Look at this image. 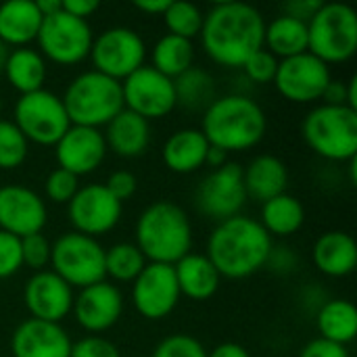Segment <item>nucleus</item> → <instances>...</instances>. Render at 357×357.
I'll use <instances>...</instances> for the list:
<instances>
[{"label": "nucleus", "mask_w": 357, "mask_h": 357, "mask_svg": "<svg viewBox=\"0 0 357 357\" xmlns=\"http://www.w3.org/2000/svg\"><path fill=\"white\" fill-rule=\"evenodd\" d=\"M245 203L247 192L243 184V167L232 161L218 169H211L201 180L195 192L197 209L218 224L234 215H241Z\"/></svg>", "instance_id": "12"}, {"label": "nucleus", "mask_w": 357, "mask_h": 357, "mask_svg": "<svg viewBox=\"0 0 357 357\" xmlns=\"http://www.w3.org/2000/svg\"><path fill=\"white\" fill-rule=\"evenodd\" d=\"M73 289L54 272H36L23 291V301L33 320L61 324L73 310Z\"/></svg>", "instance_id": "18"}, {"label": "nucleus", "mask_w": 357, "mask_h": 357, "mask_svg": "<svg viewBox=\"0 0 357 357\" xmlns=\"http://www.w3.org/2000/svg\"><path fill=\"white\" fill-rule=\"evenodd\" d=\"M123 109L151 119L167 117L176 107V90L174 79L165 77L151 65H142L132 75L121 82Z\"/></svg>", "instance_id": "13"}, {"label": "nucleus", "mask_w": 357, "mask_h": 357, "mask_svg": "<svg viewBox=\"0 0 357 357\" xmlns=\"http://www.w3.org/2000/svg\"><path fill=\"white\" fill-rule=\"evenodd\" d=\"M174 90H176V102L195 111L197 109L205 111L218 98L213 77L205 69L195 65L174 79Z\"/></svg>", "instance_id": "33"}, {"label": "nucleus", "mask_w": 357, "mask_h": 357, "mask_svg": "<svg viewBox=\"0 0 357 357\" xmlns=\"http://www.w3.org/2000/svg\"><path fill=\"white\" fill-rule=\"evenodd\" d=\"M151 357H207L203 343L190 335H172L163 339Z\"/></svg>", "instance_id": "37"}, {"label": "nucleus", "mask_w": 357, "mask_h": 357, "mask_svg": "<svg viewBox=\"0 0 357 357\" xmlns=\"http://www.w3.org/2000/svg\"><path fill=\"white\" fill-rule=\"evenodd\" d=\"M42 17H50L61 10V0H33Z\"/></svg>", "instance_id": "51"}, {"label": "nucleus", "mask_w": 357, "mask_h": 357, "mask_svg": "<svg viewBox=\"0 0 357 357\" xmlns=\"http://www.w3.org/2000/svg\"><path fill=\"white\" fill-rule=\"evenodd\" d=\"M174 274L178 280L180 295L192 301H207L211 299L222 282L220 272L201 253H188L174 266Z\"/></svg>", "instance_id": "27"}, {"label": "nucleus", "mask_w": 357, "mask_h": 357, "mask_svg": "<svg viewBox=\"0 0 357 357\" xmlns=\"http://www.w3.org/2000/svg\"><path fill=\"white\" fill-rule=\"evenodd\" d=\"M264 15L245 2H220L203 19L201 44L207 56L230 69H238L245 61L264 48Z\"/></svg>", "instance_id": "1"}, {"label": "nucleus", "mask_w": 357, "mask_h": 357, "mask_svg": "<svg viewBox=\"0 0 357 357\" xmlns=\"http://www.w3.org/2000/svg\"><path fill=\"white\" fill-rule=\"evenodd\" d=\"M299 357H349V351L345 345H337L326 339H314L301 349Z\"/></svg>", "instance_id": "44"}, {"label": "nucleus", "mask_w": 357, "mask_h": 357, "mask_svg": "<svg viewBox=\"0 0 357 357\" xmlns=\"http://www.w3.org/2000/svg\"><path fill=\"white\" fill-rule=\"evenodd\" d=\"M307 23L293 19L289 15H280L274 21L266 23L264 29V48L272 52L278 61L291 59L307 52Z\"/></svg>", "instance_id": "28"}, {"label": "nucleus", "mask_w": 357, "mask_h": 357, "mask_svg": "<svg viewBox=\"0 0 357 357\" xmlns=\"http://www.w3.org/2000/svg\"><path fill=\"white\" fill-rule=\"evenodd\" d=\"M50 266L61 280L71 289H86L107 280L105 247L79 232H65L50 243Z\"/></svg>", "instance_id": "8"}, {"label": "nucleus", "mask_w": 357, "mask_h": 357, "mask_svg": "<svg viewBox=\"0 0 357 357\" xmlns=\"http://www.w3.org/2000/svg\"><path fill=\"white\" fill-rule=\"evenodd\" d=\"M161 17L165 21L167 33H172V36H178V38H184L190 42L201 36L205 15L201 13V8L197 4L182 2V0L169 2L167 10Z\"/></svg>", "instance_id": "35"}, {"label": "nucleus", "mask_w": 357, "mask_h": 357, "mask_svg": "<svg viewBox=\"0 0 357 357\" xmlns=\"http://www.w3.org/2000/svg\"><path fill=\"white\" fill-rule=\"evenodd\" d=\"M146 264L134 243H117L105 249V276L115 282H134Z\"/></svg>", "instance_id": "34"}, {"label": "nucleus", "mask_w": 357, "mask_h": 357, "mask_svg": "<svg viewBox=\"0 0 357 357\" xmlns=\"http://www.w3.org/2000/svg\"><path fill=\"white\" fill-rule=\"evenodd\" d=\"M105 188L123 205L128 199H132V197L136 195V190H138V180H136V176H134L132 172H128V169H117V172H113V174L109 176Z\"/></svg>", "instance_id": "43"}, {"label": "nucleus", "mask_w": 357, "mask_h": 357, "mask_svg": "<svg viewBox=\"0 0 357 357\" xmlns=\"http://www.w3.org/2000/svg\"><path fill=\"white\" fill-rule=\"evenodd\" d=\"M13 123L27 142L40 146H54L71 128L61 96L50 90L21 94L13 109Z\"/></svg>", "instance_id": "9"}, {"label": "nucleus", "mask_w": 357, "mask_h": 357, "mask_svg": "<svg viewBox=\"0 0 357 357\" xmlns=\"http://www.w3.org/2000/svg\"><path fill=\"white\" fill-rule=\"evenodd\" d=\"M303 222H305L303 203L289 192L278 195L261 205L259 224L272 238L274 236H291V234L299 232Z\"/></svg>", "instance_id": "31"}, {"label": "nucleus", "mask_w": 357, "mask_h": 357, "mask_svg": "<svg viewBox=\"0 0 357 357\" xmlns=\"http://www.w3.org/2000/svg\"><path fill=\"white\" fill-rule=\"evenodd\" d=\"M172 0H134V6L146 15H163Z\"/></svg>", "instance_id": "49"}, {"label": "nucleus", "mask_w": 357, "mask_h": 357, "mask_svg": "<svg viewBox=\"0 0 357 357\" xmlns=\"http://www.w3.org/2000/svg\"><path fill=\"white\" fill-rule=\"evenodd\" d=\"M54 155L61 169L79 178L102 165L107 157V142L100 130L71 126L54 144Z\"/></svg>", "instance_id": "19"}, {"label": "nucleus", "mask_w": 357, "mask_h": 357, "mask_svg": "<svg viewBox=\"0 0 357 357\" xmlns=\"http://www.w3.org/2000/svg\"><path fill=\"white\" fill-rule=\"evenodd\" d=\"M151 61H153L151 67H155L165 77L176 79L192 67L195 46L190 40L165 33L163 38H159L155 42V46L151 50Z\"/></svg>", "instance_id": "32"}, {"label": "nucleus", "mask_w": 357, "mask_h": 357, "mask_svg": "<svg viewBox=\"0 0 357 357\" xmlns=\"http://www.w3.org/2000/svg\"><path fill=\"white\" fill-rule=\"evenodd\" d=\"M71 312L84 331L98 335L117 324L123 314V297L115 284L102 280L82 289L73 299Z\"/></svg>", "instance_id": "20"}, {"label": "nucleus", "mask_w": 357, "mask_h": 357, "mask_svg": "<svg viewBox=\"0 0 357 357\" xmlns=\"http://www.w3.org/2000/svg\"><path fill=\"white\" fill-rule=\"evenodd\" d=\"M8 79V84L19 94L38 92L44 88L46 79V61L44 56L33 48H13L6 61V67L2 71Z\"/></svg>", "instance_id": "29"}, {"label": "nucleus", "mask_w": 357, "mask_h": 357, "mask_svg": "<svg viewBox=\"0 0 357 357\" xmlns=\"http://www.w3.org/2000/svg\"><path fill=\"white\" fill-rule=\"evenodd\" d=\"M0 109H2V102H0Z\"/></svg>", "instance_id": "54"}, {"label": "nucleus", "mask_w": 357, "mask_h": 357, "mask_svg": "<svg viewBox=\"0 0 357 357\" xmlns=\"http://www.w3.org/2000/svg\"><path fill=\"white\" fill-rule=\"evenodd\" d=\"M21 268V238L0 230V280L15 276Z\"/></svg>", "instance_id": "41"}, {"label": "nucleus", "mask_w": 357, "mask_h": 357, "mask_svg": "<svg viewBox=\"0 0 357 357\" xmlns=\"http://www.w3.org/2000/svg\"><path fill=\"white\" fill-rule=\"evenodd\" d=\"M42 15L33 0H10L0 6V42L23 48L38 38Z\"/></svg>", "instance_id": "26"}, {"label": "nucleus", "mask_w": 357, "mask_h": 357, "mask_svg": "<svg viewBox=\"0 0 357 357\" xmlns=\"http://www.w3.org/2000/svg\"><path fill=\"white\" fill-rule=\"evenodd\" d=\"M149 264L176 266L190 253L192 224L186 211L169 201L151 203L136 222L134 243Z\"/></svg>", "instance_id": "4"}, {"label": "nucleus", "mask_w": 357, "mask_h": 357, "mask_svg": "<svg viewBox=\"0 0 357 357\" xmlns=\"http://www.w3.org/2000/svg\"><path fill=\"white\" fill-rule=\"evenodd\" d=\"M71 339L61 324L25 320L17 326L10 339L13 357H69Z\"/></svg>", "instance_id": "21"}, {"label": "nucleus", "mask_w": 357, "mask_h": 357, "mask_svg": "<svg viewBox=\"0 0 357 357\" xmlns=\"http://www.w3.org/2000/svg\"><path fill=\"white\" fill-rule=\"evenodd\" d=\"M307 52L322 63L339 65L357 50V13L343 2H324L307 23Z\"/></svg>", "instance_id": "7"}, {"label": "nucleus", "mask_w": 357, "mask_h": 357, "mask_svg": "<svg viewBox=\"0 0 357 357\" xmlns=\"http://www.w3.org/2000/svg\"><path fill=\"white\" fill-rule=\"evenodd\" d=\"M98 6H100L98 0H63L61 2V8L67 15L84 19V21H88V17H92L98 10Z\"/></svg>", "instance_id": "46"}, {"label": "nucleus", "mask_w": 357, "mask_h": 357, "mask_svg": "<svg viewBox=\"0 0 357 357\" xmlns=\"http://www.w3.org/2000/svg\"><path fill=\"white\" fill-rule=\"evenodd\" d=\"M316 324L320 331V339L347 347L357 335L356 305L347 299H331L320 307Z\"/></svg>", "instance_id": "30"}, {"label": "nucleus", "mask_w": 357, "mask_h": 357, "mask_svg": "<svg viewBox=\"0 0 357 357\" xmlns=\"http://www.w3.org/2000/svg\"><path fill=\"white\" fill-rule=\"evenodd\" d=\"M274 253L272 236L247 215L220 222L207 241V259L222 278L241 280L259 272Z\"/></svg>", "instance_id": "2"}, {"label": "nucleus", "mask_w": 357, "mask_h": 357, "mask_svg": "<svg viewBox=\"0 0 357 357\" xmlns=\"http://www.w3.org/2000/svg\"><path fill=\"white\" fill-rule=\"evenodd\" d=\"M90 59L94 71L111 79L123 82L128 75H132L136 69L144 65L146 44L140 38V33L130 27H109L102 33L94 36Z\"/></svg>", "instance_id": "11"}, {"label": "nucleus", "mask_w": 357, "mask_h": 357, "mask_svg": "<svg viewBox=\"0 0 357 357\" xmlns=\"http://www.w3.org/2000/svg\"><path fill=\"white\" fill-rule=\"evenodd\" d=\"M314 266L318 272L331 276V278H343L349 276L357 266V245L351 234L341 230L324 232L312 251Z\"/></svg>", "instance_id": "24"}, {"label": "nucleus", "mask_w": 357, "mask_h": 357, "mask_svg": "<svg viewBox=\"0 0 357 357\" xmlns=\"http://www.w3.org/2000/svg\"><path fill=\"white\" fill-rule=\"evenodd\" d=\"M44 190L52 203H69L75 197V192L79 190V178L56 167L48 174V178L44 182Z\"/></svg>", "instance_id": "38"}, {"label": "nucleus", "mask_w": 357, "mask_h": 357, "mask_svg": "<svg viewBox=\"0 0 357 357\" xmlns=\"http://www.w3.org/2000/svg\"><path fill=\"white\" fill-rule=\"evenodd\" d=\"M307 146L328 161H351L357 157V111L341 105H318L303 123Z\"/></svg>", "instance_id": "6"}, {"label": "nucleus", "mask_w": 357, "mask_h": 357, "mask_svg": "<svg viewBox=\"0 0 357 357\" xmlns=\"http://www.w3.org/2000/svg\"><path fill=\"white\" fill-rule=\"evenodd\" d=\"M48 222L46 203L27 186H0V230L17 238L38 234Z\"/></svg>", "instance_id": "17"}, {"label": "nucleus", "mask_w": 357, "mask_h": 357, "mask_svg": "<svg viewBox=\"0 0 357 357\" xmlns=\"http://www.w3.org/2000/svg\"><path fill=\"white\" fill-rule=\"evenodd\" d=\"M243 184L247 199L264 205L266 201L287 192L289 169L282 159L274 155H259L243 169Z\"/></svg>", "instance_id": "23"}, {"label": "nucleus", "mask_w": 357, "mask_h": 357, "mask_svg": "<svg viewBox=\"0 0 357 357\" xmlns=\"http://www.w3.org/2000/svg\"><path fill=\"white\" fill-rule=\"evenodd\" d=\"M105 128L107 132L102 136L107 149H111L117 157L136 159L144 155L151 144V123L128 109L119 111Z\"/></svg>", "instance_id": "22"}, {"label": "nucleus", "mask_w": 357, "mask_h": 357, "mask_svg": "<svg viewBox=\"0 0 357 357\" xmlns=\"http://www.w3.org/2000/svg\"><path fill=\"white\" fill-rule=\"evenodd\" d=\"M71 126L100 130L119 111H123L121 82L111 79L94 69L73 77L61 96Z\"/></svg>", "instance_id": "5"}, {"label": "nucleus", "mask_w": 357, "mask_h": 357, "mask_svg": "<svg viewBox=\"0 0 357 357\" xmlns=\"http://www.w3.org/2000/svg\"><path fill=\"white\" fill-rule=\"evenodd\" d=\"M268 130L264 109L249 96H218L203 113L201 132L211 146L224 153H241L257 146Z\"/></svg>", "instance_id": "3"}, {"label": "nucleus", "mask_w": 357, "mask_h": 357, "mask_svg": "<svg viewBox=\"0 0 357 357\" xmlns=\"http://www.w3.org/2000/svg\"><path fill=\"white\" fill-rule=\"evenodd\" d=\"M207 357H251V354L238 343H222V345L213 347L207 354Z\"/></svg>", "instance_id": "48"}, {"label": "nucleus", "mask_w": 357, "mask_h": 357, "mask_svg": "<svg viewBox=\"0 0 357 357\" xmlns=\"http://www.w3.org/2000/svg\"><path fill=\"white\" fill-rule=\"evenodd\" d=\"M10 50H13V48H8L4 42H0V73H2V71H4V67H6V61H8Z\"/></svg>", "instance_id": "53"}, {"label": "nucleus", "mask_w": 357, "mask_h": 357, "mask_svg": "<svg viewBox=\"0 0 357 357\" xmlns=\"http://www.w3.org/2000/svg\"><path fill=\"white\" fill-rule=\"evenodd\" d=\"M92 27L88 21L67 15L63 8L50 17L42 19L40 31H38V46L44 61H52L56 65H77L86 56H90L92 48Z\"/></svg>", "instance_id": "10"}, {"label": "nucleus", "mask_w": 357, "mask_h": 357, "mask_svg": "<svg viewBox=\"0 0 357 357\" xmlns=\"http://www.w3.org/2000/svg\"><path fill=\"white\" fill-rule=\"evenodd\" d=\"M322 100H324L322 105H337V107L345 105V107H347V84H345V82L333 79V82L328 84V88H326Z\"/></svg>", "instance_id": "47"}, {"label": "nucleus", "mask_w": 357, "mask_h": 357, "mask_svg": "<svg viewBox=\"0 0 357 357\" xmlns=\"http://www.w3.org/2000/svg\"><path fill=\"white\" fill-rule=\"evenodd\" d=\"M69 357H121V354L111 341L96 337V335H90V337H84L71 345V356Z\"/></svg>", "instance_id": "42"}, {"label": "nucleus", "mask_w": 357, "mask_h": 357, "mask_svg": "<svg viewBox=\"0 0 357 357\" xmlns=\"http://www.w3.org/2000/svg\"><path fill=\"white\" fill-rule=\"evenodd\" d=\"M123 205L105 188V184H88L67 203V215L73 232L96 238L111 232L121 220Z\"/></svg>", "instance_id": "15"}, {"label": "nucleus", "mask_w": 357, "mask_h": 357, "mask_svg": "<svg viewBox=\"0 0 357 357\" xmlns=\"http://www.w3.org/2000/svg\"><path fill=\"white\" fill-rule=\"evenodd\" d=\"M29 142L13 121L0 119V169H15L27 159Z\"/></svg>", "instance_id": "36"}, {"label": "nucleus", "mask_w": 357, "mask_h": 357, "mask_svg": "<svg viewBox=\"0 0 357 357\" xmlns=\"http://www.w3.org/2000/svg\"><path fill=\"white\" fill-rule=\"evenodd\" d=\"M21 259H23V266H27L36 272H42V268L50 266L48 238L42 232L21 238Z\"/></svg>", "instance_id": "40"}, {"label": "nucleus", "mask_w": 357, "mask_h": 357, "mask_svg": "<svg viewBox=\"0 0 357 357\" xmlns=\"http://www.w3.org/2000/svg\"><path fill=\"white\" fill-rule=\"evenodd\" d=\"M347 107L357 111V75H351L347 82Z\"/></svg>", "instance_id": "52"}, {"label": "nucleus", "mask_w": 357, "mask_h": 357, "mask_svg": "<svg viewBox=\"0 0 357 357\" xmlns=\"http://www.w3.org/2000/svg\"><path fill=\"white\" fill-rule=\"evenodd\" d=\"M333 82L331 67L312 52H303L278 63L274 86L291 102L307 105L322 100L328 84Z\"/></svg>", "instance_id": "14"}, {"label": "nucleus", "mask_w": 357, "mask_h": 357, "mask_svg": "<svg viewBox=\"0 0 357 357\" xmlns=\"http://www.w3.org/2000/svg\"><path fill=\"white\" fill-rule=\"evenodd\" d=\"M209 142L197 128H184L174 132L161 151L163 163L174 174H192L205 165Z\"/></svg>", "instance_id": "25"}, {"label": "nucleus", "mask_w": 357, "mask_h": 357, "mask_svg": "<svg viewBox=\"0 0 357 357\" xmlns=\"http://www.w3.org/2000/svg\"><path fill=\"white\" fill-rule=\"evenodd\" d=\"M226 163H228V153H224L222 149H218V146H211V144H209L205 165H209L211 169H218V167H222V165H226Z\"/></svg>", "instance_id": "50"}, {"label": "nucleus", "mask_w": 357, "mask_h": 357, "mask_svg": "<svg viewBox=\"0 0 357 357\" xmlns=\"http://www.w3.org/2000/svg\"><path fill=\"white\" fill-rule=\"evenodd\" d=\"M278 63L280 61L272 52H268L266 48H261V50L253 52L245 61V65L241 69L255 84H272L274 77H276V71H278Z\"/></svg>", "instance_id": "39"}, {"label": "nucleus", "mask_w": 357, "mask_h": 357, "mask_svg": "<svg viewBox=\"0 0 357 357\" xmlns=\"http://www.w3.org/2000/svg\"><path fill=\"white\" fill-rule=\"evenodd\" d=\"M180 297L182 295L174 266L146 264V268L132 282V303L136 312L146 320L167 318L176 310Z\"/></svg>", "instance_id": "16"}, {"label": "nucleus", "mask_w": 357, "mask_h": 357, "mask_svg": "<svg viewBox=\"0 0 357 357\" xmlns=\"http://www.w3.org/2000/svg\"><path fill=\"white\" fill-rule=\"evenodd\" d=\"M324 2L322 0H291L284 4V15L299 19L303 23H310V19L320 10Z\"/></svg>", "instance_id": "45"}]
</instances>
